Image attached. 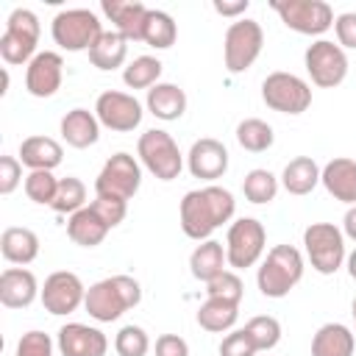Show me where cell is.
<instances>
[{"mask_svg":"<svg viewBox=\"0 0 356 356\" xmlns=\"http://www.w3.org/2000/svg\"><path fill=\"white\" fill-rule=\"evenodd\" d=\"M234 209L236 200L222 186L209 184L203 189H192L181 200V231L195 242H206L222 222L234 217Z\"/></svg>","mask_w":356,"mask_h":356,"instance_id":"cell-1","label":"cell"},{"mask_svg":"<svg viewBox=\"0 0 356 356\" xmlns=\"http://www.w3.org/2000/svg\"><path fill=\"white\" fill-rule=\"evenodd\" d=\"M139 300H142V286H139L136 278L111 275V278H103V281H97V284H92L86 289L83 309L97 323H114L128 309L139 306Z\"/></svg>","mask_w":356,"mask_h":356,"instance_id":"cell-2","label":"cell"},{"mask_svg":"<svg viewBox=\"0 0 356 356\" xmlns=\"http://www.w3.org/2000/svg\"><path fill=\"white\" fill-rule=\"evenodd\" d=\"M303 278V256L292 245H275L267 250V259L261 261L256 273L259 292L264 298H284L289 289Z\"/></svg>","mask_w":356,"mask_h":356,"instance_id":"cell-3","label":"cell"},{"mask_svg":"<svg viewBox=\"0 0 356 356\" xmlns=\"http://www.w3.org/2000/svg\"><path fill=\"white\" fill-rule=\"evenodd\" d=\"M50 33L61 50H70V53L86 50L89 53L95 47V42L103 36V25H100L97 14L89 8H67L53 17Z\"/></svg>","mask_w":356,"mask_h":356,"instance_id":"cell-4","label":"cell"},{"mask_svg":"<svg viewBox=\"0 0 356 356\" xmlns=\"http://www.w3.org/2000/svg\"><path fill=\"white\" fill-rule=\"evenodd\" d=\"M136 153L139 161L147 167V172L156 175L159 181H172L184 170V156L178 150V142L161 128L145 131L136 142Z\"/></svg>","mask_w":356,"mask_h":356,"instance_id":"cell-5","label":"cell"},{"mask_svg":"<svg viewBox=\"0 0 356 356\" xmlns=\"http://www.w3.org/2000/svg\"><path fill=\"white\" fill-rule=\"evenodd\" d=\"M303 248L320 275H334L345 261V234L334 222H312L303 231Z\"/></svg>","mask_w":356,"mask_h":356,"instance_id":"cell-6","label":"cell"},{"mask_svg":"<svg viewBox=\"0 0 356 356\" xmlns=\"http://www.w3.org/2000/svg\"><path fill=\"white\" fill-rule=\"evenodd\" d=\"M270 8L281 17V22L303 36H320L334 25V8L323 0H273Z\"/></svg>","mask_w":356,"mask_h":356,"instance_id":"cell-7","label":"cell"},{"mask_svg":"<svg viewBox=\"0 0 356 356\" xmlns=\"http://www.w3.org/2000/svg\"><path fill=\"white\" fill-rule=\"evenodd\" d=\"M264 44V31L256 19H236L228 25L225 31V42H222V56H225V67L231 75L245 72L261 53Z\"/></svg>","mask_w":356,"mask_h":356,"instance_id":"cell-8","label":"cell"},{"mask_svg":"<svg viewBox=\"0 0 356 356\" xmlns=\"http://www.w3.org/2000/svg\"><path fill=\"white\" fill-rule=\"evenodd\" d=\"M267 245V231L256 217H239L236 222H231L228 236H225V259L228 267L234 270H245L253 267Z\"/></svg>","mask_w":356,"mask_h":356,"instance_id":"cell-9","label":"cell"},{"mask_svg":"<svg viewBox=\"0 0 356 356\" xmlns=\"http://www.w3.org/2000/svg\"><path fill=\"white\" fill-rule=\"evenodd\" d=\"M261 100L281 114H303L312 106V86L292 72H270L261 81Z\"/></svg>","mask_w":356,"mask_h":356,"instance_id":"cell-10","label":"cell"},{"mask_svg":"<svg viewBox=\"0 0 356 356\" xmlns=\"http://www.w3.org/2000/svg\"><path fill=\"white\" fill-rule=\"evenodd\" d=\"M142 184V167L131 153H114L100 175L95 178V195L100 197H117V200H131L139 192Z\"/></svg>","mask_w":356,"mask_h":356,"instance_id":"cell-11","label":"cell"},{"mask_svg":"<svg viewBox=\"0 0 356 356\" xmlns=\"http://www.w3.org/2000/svg\"><path fill=\"white\" fill-rule=\"evenodd\" d=\"M303 61H306V72H309L312 83L320 86V89H334L348 75L345 50L339 44L328 42V39H317L314 44H309Z\"/></svg>","mask_w":356,"mask_h":356,"instance_id":"cell-12","label":"cell"},{"mask_svg":"<svg viewBox=\"0 0 356 356\" xmlns=\"http://www.w3.org/2000/svg\"><path fill=\"white\" fill-rule=\"evenodd\" d=\"M142 114H145L142 103L128 92L108 89V92L97 95V100H95V117L100 120V125H106L108 131H117V134H128V131L139 128Z\"/></svg>","mask_w":356,"mask_h":356,"instance_id":"cell-13","label":"cell"},{"mask_svg":"<svg viewBox=\"0 0 356 356\" xmlns=\"http://www.w3.org/2000/svg\"><path fill=\"white\" fill-rule=\"evenodd\" d=\"M39 298H42L44 312H50V314H72L83 303L86 286L75 273L58 270V273H50L44 278V286H42Z\"/></svg>","mask_w":356,"mask_h":356,"instance_id":"cell-14","label":"cell"},{"mask_svg":"<svg viewBox=\"0 0 356 356\" xmlns=\"http://www.w3.org/2000/svg\"><path fill=\"white\" fill-rule=\"evenodd\" d=\"M61 75H64V58L53 50H42L31 58L25 70V89L33 97H53L61 86Z\"/></svg>","mask_w":356,"mask_h":356,"instance_id":"cell-15","label":"cell"},{"mask_svg":"<svg viewBox=\"0 0 356 356\" xmlns=\"http://www.w3.org/2000/svg\"><path fill=\"white\" fill-rule=\"evenodd\" d=\"M186 167L200 181H217L228 170V150L222 142L203 136V139L192 142V147L186 153Z\"/></svg>","mask_w":356,"mask_h":356,"instance_id":"cell-16","label":"cell"},{"mask_svg":"<svg viewBox=\"0 0 356 356\" xmlns=\"http://www.w3.org/2000/svg\"><path fill=\"white\" fill-rule=\"evenodd\" d=\"M58 350L61 356H106L108 339L95 325L67 323L58 328Z\"/></svg>","mask_w":356,"mask_h":356,"instance_id":"cell-17","label":"cell"},{"mask_svg":"<svg viewBox=\"0 0 356 356\" xmlns=\"http://www.w3.org/2000/svg\"><path fill=\"white\" fill-rule=\"evenodd\" d=\"M100 8L114 22L117 33H122L128 42H142L145 19H147V11H150L145 3H136V0H103Z\"/></svg>","mask_w":356,"mask_h":356,"instance_id":"cell-18","label":"cell"},{"mask_svg":"<svg viewBox=\"0 0 356 356\" xmlns=\"http://www.w3.org/2000/svg\"><path fill=\"white\" fill-rule=\"evenodd\" d=\"M42 295L36 275L25 267H8L0 273V303L6 309H25Z\"/></svg>","mask_w":356,"mask_h":356,"instance_id":"cell-19","label":"cell"},{"mask_svg":"<svg viewBox=\"0 0 356 356\" xmlns=\"http://www.w3.org/2000/svg\"><path fill=\"white\" fill-rule=\"evenodd\" d=\"M320 184L325 186V192L348 206H356V161L348 156H337L331 159L323 170H320Z\"/></svg>","mask_w":356,"mask_h":356,"instance_id":"cell-20","label":"cell"},{"mask_svg":"<svg viewBox=\"0 0 356 356\" xmlns=\"http://www.w3.org/2000/svg\"><path fill=\"white\" fill-rule=\"evenodd\" d=\"M64 159V147L50 139V136H28L19 142V161L33 172V170H47L53 172Z\"/></svg>","mask_w":356,"mask_h":356,"instance_id":"cell-21","label":"cell"},{"mask_svg":"<svg viewBox=\"0 0 356 356\" xmlns=\"http://www.w3.org/2000/svg\"><path fill=\"white\" fill-rule=\"evenodd\" d=\"M61 136L70 147L83 150L100 139V120L86 108H72L61 120Z\"/></svg>","mask_w":356,"mask_h":356,"instance_id":"cell-22","label":"cell"},{"mask_svg":"<svg viewBox=\"0 0 356 356\" xmlns=\"http://www.w3.org/2000/svg\"><path fill=\"white\" fill-rule=\"evenodd\" d=\"M353 331L342 323H325L312 337V356H353Z\"/></svg>","mask_w":356,"mask_h":356,"instance_id":"cell-23","label":"cell"},{"mask_svg":"<svg viewBox=\"0 0 356 356\" xmlns=\"http://www.w3.org/2000/svg\"><path fill=\"white\" fill-rule=\"evenodd\" d=\"M147 111L164 122L178 120L186 111V92L175 83H156L147 89Z\"/></svg>","mask_w":356,"mask_h":356,"instance_id":"cell-24","label":"cell"},{"mask_svg":"<svg viewBox=\"0 0 356 356\" xmlns=\"http://www.w3.org/2000/svg\"><path fill=\"white\" fill-rule=\"evenodd\" d=\"M108 231H111V228L95 214L92 206H83L81 211L70 214V220H67V234H70V239H72L75 245H81V248H97V245L106 239Z\"/></svg>","mask_w":356,"mask_h":356,"instance_id":"cell-25","label":"cell"},{"mask_svg":"<svg viewBox=\"0 0 356 356\" xmlns=\"http://www.w3.org/2000/svg\"><path fill=\"white\" fill-rule=\"evenodd\" d=\"M0 253L11 264H31L39 256V236L31 228L11 225L0 236Z\"/></svg>","mask_w":356,"mask_h":356,"instance_id":"cell-26","label":"cell"},{"mask_svg":"<svg viewBox=\"0 0 356 356\" xmlns=\"http://www.w3.org/2000/svg\"><path fill=\"white\" fill-rule=\"evenodd\" d=\"M225 264H228L225 248H222V242H217V239L200 242V245L192 250V256H189V270H192V275H195L197 281H203V284H209L214 275H220V273L225 270Z\"/></svg>","mask_w":356,"mask_h":356,"instance_id":"cell-27","label":"cell"},{"mask_svg":"<svg viewBox=\"0 0 356 356\" xmlns=\"http://www.w3.org/2000/svg\"><path fill=\"white\" fill-rule=\"evenodd\" d=\"M281 184H284V189H286L289 195H298V197L309 195V192L320 184V167H317V161H314L312 156H298V159H292V161L284 167V172H281Z\"/></svg>","mask_w":356,"mask_h":356,"instance_id":"cell-28","label":"cell"},{"mask_svg":"<svg viewBox=\"0 0 356 356\" xmlns=\"http://www.w3.org/2000/svg\"><path fill=\"white\" fill-rule=\"evenodd\" d=\"M236 317H239V303H231L222 298H206V303H200L197 309V325L211 334L231 331L236 325Z\"/></svg>","mask_w":356,"mask_h":356,"instance_id":"cell-29","label":"cell"},{"mask_svg":"<svg viewBox=\"0 0 356 356\" xmlns=\"http://www.w3.org/2000/svg\"><path fill=\"white\" fill-rule=\"evenodd\" d=\"M125 56H128V39L122 33H117V31H103V36L89 50L92 67H97L103 72L122 67L125 64Z\"/></svg>","mask_w":356,"mask_h":356,"instance_id":"cell-30","label":"cell"},{"mask_svg":"<svg viewBox=\"0 0 356 356\" xmlns=\"http://www.w3.org/2000/svg\"><path fill=\"white\" fill-rule=\"evenodd\" d=\"M175 36H178L175 19L167 11L150 8L147 11V19H145V36H142V42L150 44V47H156V50H167V47L175 44Z\"/></svg>","mask_w":356,"mask_h":356,"instance_id":"cell-31","label":"cell"},{"mask_svg":"<svg viewBox=\"0 0 356 356\" xmlns=\"http://www.w3.org/2000/svg\"><path fill=\"white\" fill-rule=\"evenodd\" d=\"M236 142L242 150L248 153H264L273 147L275 142V134H273V125H267L264 120L259 117H248L236 125Z\"/></svg>","mask_w":356,"mask_h":356,"instance_id":"cell-32","label":"cell"},{"mask_svg":"<svg viewBox=\"0 0 356 356\" xmlns=\"http://www.w3.org/2000/svg\"><path fill=\"white\" fill-rule=\"evenodd\" d=\"M161 61L156 56H136L125 70H122V81L131 89H150L159 83L161 78Z\"/></svg>","mask_w":356,"mask_h":356,"instance_id":"cell-33","label":"cell"},{"mask_svg":"<svg viewBox=\"0 0 356 356\" xmlns=\"http://www.w3.org/2000/svg\"><path fill=\"white\" fill-rule=\"evenodd\" d=\"M242 192H245V197H248L250 203H256V206L270 203V200H275V195H278V178H275L270 170L256 167V170H250V172L245 175Z\"/></svg>","mask_w":356,"mask_h":356,"instance_id":"cell-34","label":"cell"},{"mask_svg":"<svg viewBox=\"0 0 356 356\" xmlns=\"http://www.w3.org/2000/svg\"><path fill=\"white\" fill-rule=\"evenodd\" d=\"M83 203H86V186H83V181L75 178V175H67V178L58 181V192H56L50 209L56 214H75V211L83 209Z\"/></svg>","mask_w":356,"mask_h":356,"instance_id":"cell-35","label":"cell"},{"mask_svg":"<svg viewBox=\"0 0 356 356\" xmlns=\"http://www.w3.org/2000/svg\"><path fill=\"white\" fill-rule=\"evenodd\" d=\"M245 334L250 337L256 350H273L281 342V323L270 314H259L245 323Z\"/></svg>","mask_w":356,"mask_h":356,"instance_id":"cell-36","label":"cell"},{"mask_svg":"<svg viewBox=\"0 0 356 356\" xmlns=\"http://www.w3.org/2000/svg\"><path fill=\"white\" fill-rule=\"evenodd\" d=\"M58 192V178H53V172L47 170H33L25 175V195L39 203V206H50L53 197Z\"/></svg>","mask_w":356,"mask_h":356,"instance_id":"cell-37","label":"cell"},{"mask_svg":"<svg viewBox=\"0 0 356 356\" xmlns=\"http://www.w3.org/2000/svg\"><path fill=\"white\" fill-rule=\"evenodd\" d=\"M114 350L120 356H147L150 350V339H147V331L142 325H122L114 337Z\"/></svg>","mask_w":356,"mask_h":356,"instance_id":"cell-38","label":"cell"},{"mask_svg":"<svg viewBox=\"0 0 356 356\" xmlns=\"http://www.w3.org/2000/svg\"><path fill=\"white\" fill-rule=\"evenodd\" d=\"M36 44L39 42H31V39H22V36H14V33L3 31L0 56H3L6 64H31V58L36 56Z\"/></svg>","mask_w":356,"mask_h":356,"instance_id":"cell-39","label":"cell"},{"mask_svg":"<svg viewBox=\"0 0 356 356\" xmlns=\"http://www.w3.org/2000/svg\"><path fill=\"white\" fill-rule=\"evenodd\" d=\"M242 292H245V284L231 270H222L220 275H214L206 284V295L209 298H222V300H231V303H239L242 300Z\"/></svg>","mask_w":356,"mask_h":356,"instance_id":"cell-40","label":"cell"},{"mask_svg":"<svg viewBox=\"0 0 356 356\" xmlns=\"http://www.w3.org/2000/svg\"><path fill=\"white\" fill-rule=\"evenodd\" d=\"M89 206L95 209V214H97L108 228L120 225V222L125 220V214H128V203H125V200H117V197H100V195H95V200H92Z\"/></svg>","mask_w":356,"mask_h":356,"instance_id":"cell-41","label":"cell"},{"mask_svg":"<svg viewBox=\"0 0 356 356\" xmlns=\"http://www.w3.org/2000/svg\"><path fill=\"white\" fill-rule=\"evenodd\" d=\"M14 356H53V339L44 331H28L17 342Z\"/></svg>","mask_w":356,"mask_h":356,"instance_id":"cell-42","label":"cell"},{"mask_svg":"<svg viewBox=\"0 0 356 356\" xmlns=\"http://www.w3.org/2000/svg\"><path fill=\"white\" fill-rule=\"evenodd\" d=\"M256 353L259 350L253 348V342L245 334V328H236V331L225 334L222 342H220V356H256Z\"/></svg>","mask_w":356,"mask_h":356,"instance_id":"cell-43","label":"cell"},{"mask_svg":"<svg viewBox=\"0 0 356 356\" xmlns=\"http://www.w3.org/2000/svg\"><path fill=\"white\" fill-rule=\"evenodd\" d=\"M22 181V161L14 156H0V195H11Z\"/></svg>","mask_w":356,"mask_h":356,"instance_id":"cell-44","label":"cell"},{"mask_svg":"<svg viewBox=\"0 0 356 356\" xmlns=\"http://www.w3.org/2000/svg\"><path fill=\"white\" fill-rule=\"evenodd\" d=\"M334 31H337V44L356 50V11H345L334 19Z\"/></svg>","mask_w":356,"mask_h":356,"instance_id":"cell-45","label":"cell"},{"mask_svg":"<svg viewBox=\"0 0 356 356\" xmlns=\"http://www.w3.org/2000/svg\"><path fill=\"white\" fill-rule=\"evenodd\" d=\"M156 356H189V345L178 334H161L156 339Z\"/></svg>","mask_w":356,"mask_h":356,"instance_id":"cell-46","label":"cell"},{"mask_svg":"<svg viewBox=\"0 0 356 356\" xmlns=\"http://www.w3.org/2000/svg\"><path fill=\"white\" fill-rule=\"evenodd\" d=\"M250 6V0H234V3H225V0H214V11L222 14V17H239L245 14Z\"/></svg>","mask_w":356,"mask_h":356,"instance_id":"cell-47","label":"cell"},{"mask_svg":"<svg viewBox=\"0 0 356 356\" xmlns=\"http://www.w3.org/2000/svg\"><path fill=\"white\" fill-rule=\"evenodd\" d=\"M342 234L356 242V206H350L345 211V217H342Z\"/></svg>","mask_w":356,"mask_h":356,"instance_id":"cell-48","label":"cell"},{"mask_svg":"<svg viewBox=\"0 0 356 356\" xmlns=\"http://www.w3.org/2000/svg\"><path fill=\"white\" fill-rule=\"evenodd\" d=\"M345 264H348V275H350V278L356 281V250L345 256Z\"/></svg>","mask_w":356,"mask_h":356,"instance_id":"cell-49","label":"cell"},{"mask_svg":"<svg viewBox=\"0 0 356 356\" xmlns=\"http://www.w3.org/2000/svg\"><path fill=\"white\" fill-rule=\"evenodd\" d=\"M350 314H353V323H356V298H353V303H350Z\"/></svg>","mask_w":356,"mask_h":356,"instance_id":"cell-50","label":"cell"}]
</instances>
